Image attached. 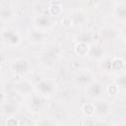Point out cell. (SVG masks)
<instances>
[{"mask_svg": "<svg viewBox=\"0 0 126 126\" xmlns=\"http://www.w3.org/2000/svg\"><path fill=\"white\" fill-rule=\"evenodd\" d=\"M111 72L122 73L125 70L126 63L122 57H111Z\"/></svg>", "mask_w": 126, "mask_h": 126, "instance_id": "ac0fdd59", "label": "cell"}, {"mask_svg": "<svg viewBox=\"0 0 126 126\" xmlns=\"http://www.w3.org/2000/svg\"><path fill=\"white\" fill-rule=\"evenodd\" d=\"M32 66L31 61L26 57H18L14 59L11 63V70L14 74L23 77L32 72Z\"/></svg>", "mask_w": 126, "mask_h": 126, "instance_id": "3957f363", "label": "cell"}, {"mask_svg": "<svg viewBox=\"0 0 126 126\" xmlns=\"http://www.w3.org/2000/svg\"><path fill=\"white\" fill-rule=\"evenodd\" d=\"M47 13L51 18H58L63 14V7L59 3H52L47 7Z\"/></svg>", "mask_w": 126, "mask_h": 126, "instance_id": "d6986e66", "label": "cell"}, {"mask_svg": "<svg viewBox=\"0 0 126 126\" xmlns=\"http://www.w3.org/2000/svg\"><path fill=\"white\" fill-rule=\"evenodd\" d=\"M82 112L87 118H93L95 115V107L93 102H86L82 105Z\"/></svg>", "mask_w": 126, "mask_h": 126, "instance_id": "44dd1931", "label": "cell"}, {"mask_svg": "<svg viewBox=\"0 0 126 126\" xmlns=\"http://www.w3.org/2000/svg\"><path fill=\"white\" fill-rule=\"evenodd\" d=\"M20 124H21L20 121L17 120L16 118H14L13 116H9L6 119V122H5V125H7V126H18Z\"/></svg>", "mask_w": 126, "mask_h": 126, "instance_id": "d4e9b609", "label": "cell"}, {"mask_svg": "<svg viewBox=\"0 0 126 126\" xmlns=\"http://www.w3.org/2000/svg\"><path fill=\"white\" fill-rule=\"evenodd\" d=\"M32 26L35 29L48 32L55 27V22L49 15L47 16L43 14H37L32 18Z\"/></svg>", "mask_w": 126, "mask_h": 126, "instance_id": "277c9868", "label": "cell"}, {"mask_svg": "<svg viewBox=\"0 0 126 126\" xmlns=\"http://www.w3.org/2000/svg\"><path fill=\"white\" fill-rule=\"evenodd\" d=\"M87 57L93 61H100L105 57V50L101 44L93 43L90 47V51Z\"/></svg>", "mask_w": 126, "mask_h": 126, "instance_id": "7c38bea8", "label": "cell"}, {"mask_svg": "<svg viewBox=\"0 0 126 126\" xmlns=\"http://www.w3.org/2000/svg\"><path fill=\"white\" fill-rule=\"evenodd\" d=\"M62 48L58 44H52L45 48L38 56V63L46 69H49L55 65L60 56L62 55Z\"/></svg>", "mask_w": 126, "mask_h": 126, "instance_id": "6da1fadb", "label": "cell"}, {"mask_svg": "<svg viewBox=\"0 0 126 126\" xmlns=\"http://www.w3.org/2000/svg\"><path fill=\"white\" fill-rule=\"evenodd\" d=\"M1 37L2 41L11 47H17L22 44L23 38L22 34L19 32V30L13 28V27H3L1 32Z\"/></svg>", "mask_w": 126, "mask_h": 126, "instance_id": "7a4b0ae2", "label": "cell"}, {"mask_svg": "<svg viewBox=\"0 0 126 126\" xmlns=\"http://www.w3.org/2000/svg\"><path fill=\"white\" fill-rule=\"evenodd\" d=\"M77 40L79 41H85V42H88V43H92L93 42V35L91 33H80L77 35Z\"/></svg>", "mask_w": 126, "mask_h": 126, "instance_id": "cb8c5ba5", "label": "cell"}, {"mask_svg": "<svg viewBox=\"0 0 126 126\" xmlns=\"http://www.w3.org/2000/svg\"><path fill=\"white\" fill-rule=\"evenodd\" d=\"M124 40H125V42H126V33H125V36H124Z\"/></svg>", "mask_w": 126, "mask_h": 126, "instance_id": "4316f807", "label": "cell"}, {"mask_svg": "<svg viewBox=\"0 0 126 126\" xmlns=\"http://www.w3.org/2000/svg\"><path fill=\"white\" fill-rule=\"evenodd\" d=\"M94 107H95V115L99 118L106 117L110 112H111V104L108 100L103 99V98H98L95 99L94 102Z\"/></svg>", "mask_w": 126, "mask_h": 126, "instance_id": "ba28073f", "label": "cell"}, {"mask_svg": "<svg viewBox=\"0 0 126 126\" xmlns=\"http://www.w3.org/2000/svg\"><path fill=\"white\" fill-rule=\"evenodd\" d=\"M32 84L28 79H21L15 85V90L19 95L22 96H30L32 93Z\"/></svg>", "mask_w": 126, "mask_h": 126, "instance_id": "9c48e42d", "label": "cell"}, {"mask_svg": "<svg viewBox=\"0 0 126 126\" xmlns=\"http://www.w3.org/2000/svg\"><path fill=\"white\" fill-rule=\"evenodd\" d=\"M119 89H120V88L118 87V85L114 82V83H112V84H109V85L106 87V92H107V94H108L109 95L114 96V95L117 94Z\"/></svg>", "mask_w": 126, "mask_h": 126, "instance_id": "603a6c76", "label": "cell"}, {"mask_svg": "<svg viewBox=\"0 0 126 126\" xmlns=\"http://www.w3.org/2000/svg\"><path fill=\"white\" fill-rule=\"evenodd\" d=\"M35 90L36 92L43 95L44 97L47 96H51L54 94V93L56 92V84L51 81V80H47V79H42L41 81H39L36 85H35Z\"/></svg>", "mask_w": 126, "mask_h": 126, "instance_id": "5b68a950", "label": "cell"}, {"mask_svg": "<svg viewBox=\"0 0 126 126\" xmlns=\"http://www.w3.org/2000/svg\"><path fill=\"white\" fill-rule=\"evenodd\" d=\"M87 2H88L89 5L95 7V6H98V5L102 2V0H87Z\"/></svg>", "mask_w": 126, "mask_h": 126, "instance_id": "484cf974", "label": "cell"}, {"mask_svg": "<svg viewBox=\"0 0 126 126\" xmlns=\"http://www.w3.org/2000/svg\"><path fill=\"white\" fill-rule=\"evenodd\" d=\"M47 36H48L47 32L34 28L33 30H32L28 32L27 39L32 44H39V43L44 42L45 39L47 38Z\"/></svg>", "mask_w": 126, "mask_h": 126, "instance_id": "30bf717a", "label": "cell"}, {"mask_svg": "<svg viewBox=\"0 0 126 126\" xmlns=\"http://www.w3.org/2000/svg\"><path fill=\"white\" fill-rule=\"evenodd\" d=\"M75 85L79 88H86L89 84L94 81V74L89 70H82L75 76Z\"/></svg>", "mask_w": 126, "mask_h": 126, "instance_id": "52a82bcc", "label": "cell"}, {"mask_svg": "<svg viewBox=\"0 0 126 126\" xmlns=\"http://www.w3.org/2000/svg\"><path fill=\"white\" fill-rule=\"evenodd\" d=\"M92 44L85 42V41H79L77 40L74 45V52L80 56V57H87L88 53L90 51V47Z\"/></svg>", "mask_w": 126, "mask_h": 126, "instance_id": "e0dca14e", "label": "cell"}, {"mask_svg": "<svg viewBox=\"0 0 126 126\" xmlns=\"http://www.w3.org/2000/svg\"><path fill=\"white\" fill-rule=\"evenodd\" d=\"M70 19L73 22L74 26H84L87 22H88V17L87 14L80 9H75L73 10L70 15H69Z\"/></svg>", "mask_w": 126, "mask_h": 126, "instance_id": "9a60e30c", "label": "cell"}, {"mask_svg": "<svg viewBox=\"0 0 126 126\" xmlns=\"http://www.w3.org/2000/svg\"><path fill=\"white\" fill-rule=\"evenodd\" d=\"M112 15L119 22H126V3H118L113 7Z\"/></svg>", "mask_w": 126, "mask_h": 126, "instance_id": "2e32d148", "label": "cell"}, {"mask_svg": "<svg viewBox=\"0 0 126 126\" xmlns=\"http://www.w3.org/2000/svg\"><path fill=\"white\" fill-rule=\"evenodd\" d=\"M86 88H87V91H86L87 95L90 98H94V99L101 98V96L104 93L103 85L98 81H93Z\"/></svg>", "mask_w": 126, "mask_h": 126, "instance_id": "8992f818", "label": "cell"}, {"mask_svg": "<svg viewBox=\"0 0 126 126\" xmlns=\"http://www.w3.org/2000/svg\"><path fill=\"white\" fill-rule=\"evenodd\" d=\"M120 33H121L120 30L112 25L105 26L104 28H102L100 32V35L104 40H114L120 35Z\"/></svg>", "mask_w": 126, "mask_h": 126, "instance_id": "4fadbf2b", "label": "cell"}, {"mask_svg": "<svg viewBox=\"0 0 126 126\" xmlns=\"http://www.w3.org/2000/svg\"><path fill=\"white\" fill-rule=\"evenodd\" d=\"M115 83L118 85V87L120 89H126V73H120L116 80H115Z\"/></svg>", "mask_w": 126, "mask_h": 126, "instance_id": "7402d4cb", "label": "cell"}, {"mask_svg": "<svg viewBox=\"0 0 126 126\" xmlns=\"http://www.w3.org/2000/svg\"><path fill=\"white\" fill-rule=\"evenodd\" d=\"M29 107L31 110L32 111H39L42 109V107L44 106V102H45V97L41 94H32L29 96Z\"/></svg>", "mask_w": 126, "mask_h": 126, "instance_id": "5bb4252c", "label": "cell"}, {"mask_svg": "<svg viewBox=\"0 0 126 126\" xmlns=\"http://www.w3.org/2000/svg\"><path fill=\"white\" fill-rule=\"evenodd\" d=\"M14 16V10L12 7L6 5V6H2L1 8V22L2 23H6L8 21H10Z\"/></svg>", "mask_w": 126, "mask_h": 126, "instance_id": "ffe728a7", "label": "cell"}, {"mask_svg": "<svg viewBox=\"0 0 126 126\" xmlns=\"http://www.w3.org/2000/svg\"><path fill=\"white\" fill-rule=\"evenodd\" d=\"M20 109L19 104L17 101L12 100V99H7V100H1V112L3 115H6L7 117L15 115Z\"/></svg>", "mask_w": 126, "mask_h": 126, "instance_id": "8fae6325", "label": "cell"}]
</instances>
